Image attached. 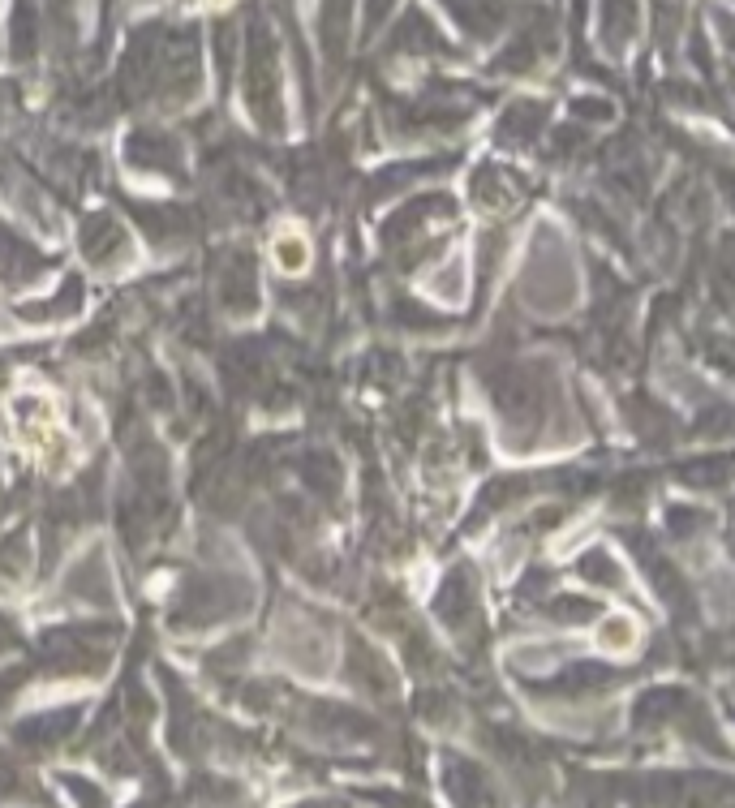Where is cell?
<instances>
[{"instance_id":"cell-1","label":"cell","mask_w":735,"mask_h":808,"mask_svg":"<svg viewBox=\"0 0 735 808\" xmlns=\"http://www.w3.org/2000/svg\"><path fill=\"white\" fill-rule=\"evenodd\" d=\"M607 632H611V637H602V645H607V649H628L632 641H637V637H632V624H628V619H611Z\"/></svg>"}]
</instances>
